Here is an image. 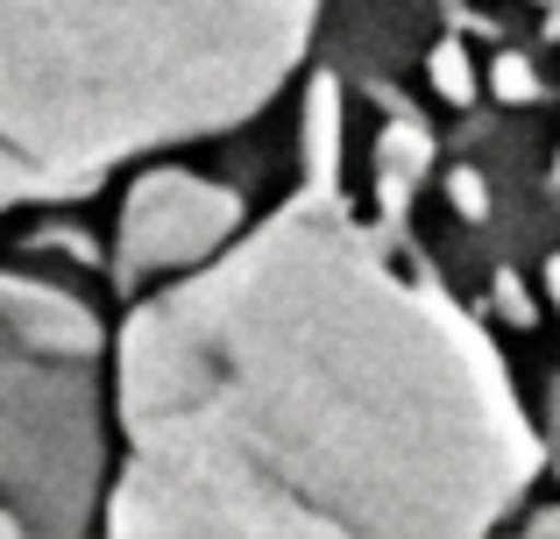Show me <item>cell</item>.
<instances>
[{"label":"cell","instance_id":"52a82bcc","mask_svg":"<svg viewBox=\"0 0 560 539\" xmlns=\"http://www.w3.org/2000/svg\"><path fill=\"white\" fill-rule=\"evenodd\" d=\"M547 298H553V313H560V256L547 263ZM553 419H560V398H553Z\"/></svg>","mask_w":560,"mask_h":539},{"label":"cell","instance_id":"9c48e42d","mask_svg":"<svg viewBox=\"0 0 560 539\" xmlns=\"http://www.w3.org/2000/svg\"><path fill=\"white\" fill-rule=\"evenodd\" d=\"M553 192H560V150H553Z\"/></svg>","mask_w":560,"mask_h":539},{"label":"cell","instance_id":"277c9868","mask_svg":"<svg viewBox=\"0 0 560 539\" xmlns=\"http://www.w3.org/2000/svg\"><path fill=\"white\" fill-rule=\"evenodd\" d=\"M482 93H497L504 107H533V99H547V85H539V71H533L525 50H497L490 65H482Z\"/></svg>","mask_w":560,"mask_h":539},{"label":"cell","instance_id":"7a4b0ae2","mask_svg":"<svg viewBox=\"0 0 560 539\" xmlns=\"http://www.w3.org/2000/svg\"><path fill=\"white\" fill-rule=\"evenodd\" d=\"M305 142H313V178L327 185V199L341 192V150H334V142H341V85L334 79H319L313 85V107H305Z\"/></svg>","mask_w":560,"mask_h":539},{"label":"cell","instance_id":"3957f363","mask_svg":"<svg viewBox=\"0 0 560 539\" xmlns=\"http://www.w3.org/2000/svg\"><path fill=\"white\" fill-rule=\"evenodd\" d=\"M425 79H433L440 107H476V99H482V71H476V57H468L462 36H440V43H433V57H425Z\"/></svg>","mask_w":560,"mask_h":539},{"label":"cell","instance_id":"ba28073f","mask_svg":"<svg viewBox=\"0 0 560 539\" xmlns=\"http://www.w3.org/2000/svg\"><path fill=\"white\" fill-rule=\"evenodd\" d=\"M547 8V43H560V0H539Z\"/></svg>","mask_w":560,"mask_h":539},{"label":"cell","instance_id":"5b68a950","mask_svg":"<svg viewBox=\"0 0 560 539\" xmlns=\"http://www.w3.org/2000/svg\"><path fill=\"white\" fill-rule=\"evenodd\" d=\"M447 207L462 213V221H490V178L482 171H447Z\"/></svg>","mask_w":560,"mask_h":539},{"label":"cell","instance_id":"6da1fadb","mask_svg":"<svg viewBox=\"0 0 560 539\" xmlns=\"http://www.w3.org/2000/svg\"><path fill=\"white\" fill-rule=\"evenodd\" d=\"M433 150H440V142L425 136L419 114H390V121H383V136H376V207H383V235H397V227H405V199H411V185L433 171Z\"/></svg>","mask_w":560,"mask_h":539},{"label":"cell","instance_id":"8992f818","mask_svg":"<svg viewBox=\"0 0 560 539\" xmlns=\"http://www.w3.org/2000/svg\"><path fill=\"white\" fill-rule=\"evenodd\" d=\"M490 298H497V313H504V327H539V305L525 298V284H518L511 270L490 277Z\"/></svg>","mask_w":560,"mask_h":539},{"label":"cell","instance_id":"30bf717a","mask_svg":"<svg viewBox=\"0 0 560 539\" xmlns=\"http://www.w3.org/2000/svg\"><path fill=\"white\" fill-rule=\"evenodd\" d=\"M447 8H468V0H447Z\"/></svg>","mask_w":560,"mask_h":539}]
</instances>
